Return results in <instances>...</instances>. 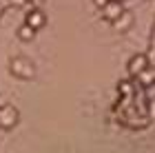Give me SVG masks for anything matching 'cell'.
<instances>
[{"mask_svg": "<svg viewBox=\"0 0 155 153\" xmlns=\"http://www.w3.org/2000/svg\"><path fill=\"white\" fill-rule=\"evenodd\" d=\"M146 67H149V60H146V55H135L131 62H129V71L133 75H140L142 71H146Z\"/></svg>", "mask_w": 155, "mask_h": 153, "instance_id": "obj_1", "label": "cell"}, {"mask_svg": "<svg viewBox=\"0 0 155 153\" xmlns=\"http://www.w3.org/2000/svg\"><path fill=\"white\" fill-rule=\"evenodd\" d=\"M140 78H142V85H153V82H155V71H142V73H140Z\"/></svg>", "mask_w": 155, "mask_h": 153, "instance_id": "obj_2", "label": "cell"}, {"mask_svg": "<svg viewBox=\"0 0 155 153\" xmlns=\"http://www.w3.org/2000/svg\"><path fill=\"white\" fill-rule=\"evenodd\" d=\"M120 11H122V9H120L117 5H109V9H107V13H109V18H115V16H117Z\"/></svg>", "mask_w": 155, "mask_h": 153, "instance_id": "obj_3", "label": "cell"}]
</instances>
